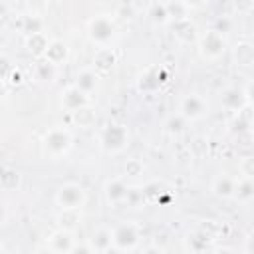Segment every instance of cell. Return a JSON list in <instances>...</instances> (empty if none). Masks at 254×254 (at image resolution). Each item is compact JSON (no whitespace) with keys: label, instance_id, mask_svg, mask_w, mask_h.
Wrapping results in <instances>:
<instances>
[{"label":"cell","instance_id":"cell-9","mask_svg":"<svg viewBox=\"0 0 254 254\" xmlns=\"http://www.w3.org/2000/svg\"><path fill=\"white\" fill-rule=\"evenodd\" d=\"M103 194L107 198V202L111 204H121L127 200V194H129V187L121 181V179H111L105 183L103 187Z\"/></svg>","mask_w":254,"mask_h":254},{"label":"cell","instance_id":"cell-23","mask_svg":"<svg viewBox=\"0 0 254 254\" xmlns=\"http://www.w3.org/2000/svg\"><path fill=\"white\" fill-rule=\"evenodd\" d=\"M125 171H127V175H131V177H137V175H141V171H143V165H141V163H137V161H131V163H127Z\"/></svg>","mask_w":254,"mask_h":254},{"label":"cell","instance_id":"cell-28","mask_svg":"<svg viewBox=\"0 0 254 254\" xmlns=\"http://www.w3.org/2000/svg\"><path fill=\"white\" fill-rule=\"evenodd\" d=\"M0 93H2V85H0Z\"/></svg>","mask_w":254,"mask_h":254},{"label":"cell","instance_id":"cell-7","mask_svg":"<svg viewBox=\"0 0 254 254\" xmlns=\"http://www.w3.org/2000/svg\"><path fill=\"white\" fill-rule=\"evenodd\" d=\"M87 34H89V38H91L95 44L107 46V44L113 40V36H115V22H113L109 16H105V14L95 16V18L89 22Z\"/></svg>","mask_w":254,"mask_h":254},{"label":"cell","instance_id":"cell-21","mask_svg":"<svg viewBox=\"0 0 254 254\" xmlns=\"http://www.w3.org/2000/svg\"><path fill=\"white\" fill-rule=\"evenodd\" d=\"M185 125H187V119H185V117H181L179 113H177V115H171V117L167 119V123H165L167 131H169V133H173V135L183 133V131H185Z\"/></svg>","mask_w":254,"mask_h":254},{"label":"cell","instance_id":"cell-24","mask_svg":"<svg viewBox=\"0 0 254 254\" xmlns=\"http://www.w3.org/2000/svg\"><path fill=\"white\" fill-rule=\"evenodd\" d=\"M183 2V6L189 10V8H192V10H198V8H202L208 0H181Z\"/></svg>","mask_w":254,"mask_h":254},{"label":"cell","instance_id":"cell-4","mask_svg":"<svg viewBox=\"0 0 254 254\" xmlns=\"http://www.w3.org/2000/svg\"><path fill=\"white\" fill-rule=\"evenodd\" d=\"M71 133L64 127H54L46 133L44 137V149L50 157H62L69 151L71 147Z\"/></svg>","mask_w":254,"mask_h":254},{"label":"cell","instance_id":"cell-15","mask_svg":"<svg viewBox=\"0 0 254 254\" xmlns=\"http://www.w3.org/2000/svg\"><path fill=\"white\" fill-rule=\"evenodd\" d=\"M44 58L46 62H50L52 65H60L62 62H65L67 58V46L62 42V40H52L44 52Z\"/></svg>","mask_w":254,"mask_h":254},{"label":"cell","instance_id":"cell-18","mask_svg":"<svg viewBox=\"0 0 254 254\" xmlns=\"http://www.w3.org/2000/svg\"><path fill=\"white\" fill-rule=\"evenodd\" d=\"M48 44H50V40H48L42 32L30 34V38H28V50H30L32 54H36V56H44Z\"/></svg>","mask_w":254,"mask_h":254},{"label":"cell","instance_id":"cell-17","mask_svg":"<svg viewBox=\"0 0 254 254\" xmlns=\"http://www.w3.org/2000/svg\"><path fill=\"white\" fill-rule=\"evenodd\" d=\"M113 64H115V54H113V50L107 48V46L99 48L97 54H95V58H93V67H95L97 71H109V69L113 67Z\"/></svg>","mask_w":254,"mask_h":254},{"label":"cell","instance_id":"cell-5","mask_svg":"<svg viewBox=\"0 0 254 254\" xmlns=\"http://www.w3.org/2000/svg\"><path fill=\"white\" fill-rule=\"evenodd\" d=\"M208 113V103L198 93H187L179 101V115L187 121H198Z\"/></svg>","mask_w":254,"mask_h":254},{"label":"cell","instance_id":"cell-19","mask_svg":"<svg viewBox=\"0 0 254 254\" xmlns=\"http://www.w3.org/2000/svg\"><path fill=\"white\" fill-rule=\"evenodd\" d=\"M252 60H254V50L248 42H240L236 46V64L238 65H244V67H250L252 65Z\"/></svg>","mask_w":254,"mask_h":254},{"label":"cell","instance_id":"cell-16","mask_svg":"<svg viewBox=\"0 0 254 254\" xmlns=\"http://www.w3.org/2000/svg\"><path fill=\"white\" fill-rule=\"evenodd\" d=\"M97 71L95 69H81L77 75H75V87L77 89H81L83 93H93L95 91V87H97Z\"/></svg>","mask_w":254,"mask_h":254},{"label":"cell","instance_id":"cell-14","mask_svg":"<svg viewBox=\"0 0 254 254\" xmlns=\"http://www.w3.org/2000/svg\"><path fill=\"white\" fill-rule=\"evenodd\" d=\"M232 198L238 200L240 204H248L254 198V185H252V179L248 175H244L242 179H236V187H234Z\"/></svg>","mask_w":254,"mask_h":254},{"label":"cell","instance_id":"cell-13","mask_svg":"<svg viewBox=\"0 0 254 254\" xmlns=\"http://www.w3.org/2000/svg\"><path fill=\"white\" fill-rule=\"evenodd\" d=\"M89 246H91V252H109L113 250V244H111V228H97L91 238H89Z\"/></svg>","mask_w":254,"mask_h":254},{"label":"cell","instance_id":"cell-1","mask_svg":"<svg viewBox=\"0 0 254 254\" xmlns=\"http://www.w3.org/2000/svg\"><path fill=\"white\" fill-rule=\"evenodd\" d=\"M141 234L135 222H121L111 228V244L117 252H131L139 246Z\"/></svg>","mask_w":254,"mask_h":254},{"label":"cell","instance_id":"cell-10","mask_svg":"<svg viewBox=\"0 0 254 254\" xmlns=\"http://www.w3.org/2000/svg\"><path fill=\"white\" fill-rule=\"evenodd\" d=\"M234 187H236V179L234 177H228V175H218L212 179V185H210V190L216 198H222V200H228L232 198L234 194Z\"/></svg>","mask_w":254,"mask_h":254},{"label":"cell","instance_id":"cell-6","mask_svg":"<svg viewBox=\"0 0 254 254\" xmlns=\"http://www.w3.org/2000/svg\"><path fill=\"white\" fill-rule=\"evenodd\" d=\"M198 50H200V56L206 58V60H218L224 50H226V40H224V34L216 32L214 28L204 32L198 40Z\"/></svg>","mask_w":254,"mask_h":254},{"label":"cell","instance_id":"cell-3","mask_svg":"<svg viewBox=\"0 0 254 254\" xmlns=\"http://www.w3.org/2000/svg\"><path fill=\"white\" fill-rule=\"evenodd\" d=\"M99 141H101V147L107 151V153H119L127 147L129 143V133H127V127L121 125V123H107L99 135Z\"/></svg>","mask_w":254,"mask_h":254},{"label":"cell","instance_id":"cell-12","mask_svg":"<svg viewBox=\"0 0 254 254\" xmlns=\"http://www.w3.org/2000/svg\"><path fill=\"white\" fill-rule=\"evenodd\" d=\"M246 101H248V89L242 91V89H238V87H228V89L222 93V105H224L226 109L240 111Z\"/></svg>","mask_w":254,"mask_h":254},{"label":"cell","instance_id":"cell-11","mask_svg":"<svg viewBox=\"0 0 254 254\" xmlns=\"http://www.w3.org/2000/svg\"><path fill=\"white\" fill-rule=\"evenodd\" d=\"M87 99L89 95L83 93L81 89H77L75 85H69L64 93H62V105L67 109V111H75L79 107H85L87 105Z\"/></svg>","mask_w":254,"mask_h":254},{"label":"cell","instance_id":"cell-8","mask_svg":"<svg viewBox=\"0 0 254 254\" xmlns=\"http://www.w3.org/2000/svg\"><path fill=\"white\" fill-rule=\"evenodd\" d=\"M73 244H75V238L71 236V230H67V228L56 230L46 240V248L52 252H60V254H69L73 250Z\"/></svg>","mask_w":254,"mask_h":254},{"label":"cell","instance_id":"cell-20","mask_svg":"<svg viewBox=\"0 0 254 254\" xmlns=\"http://www.w3.org/2000/svg\"><path fill=\"white\" fill-rule=\"evenodd\" d=\"M71 115H73V121L79 125V127H89L91 123H93V119H95V115H93V111L85 105V107H79V109H75V111H71Z\"/></svg>","mask_w":254,"mask_h":254},{"label":"cell","instance_id":"cell-25","mask_svg":"<svg viewBox=\"0 0 254 254\" xmlns=\"http://www.w3.org/2000/svg\"><path fill=\"white\" fill-rule=\"evenodd\" d=\"M8 71H10V62L4 56H0V81L8 75Z\"/></svg>","mask_w":254,"mask_h":254},{"label":"cell","instance_id":"cell-26","mask_svg":"<svg viewBox=\"0 0 254 254\" xmlns=\"http://www.w3.org/2000/svg\"><path fill=\"white\" fill-rule=\"evenodd\" d=\"M4 220H6V208H4V204L0 202V224H4Z\"/></svg>","mask_w":254,"mask_h":254},{"label":"cell","instance_id":"cell-2","mask_svg":"<svg viewBox=\"0 0 254 254\" xmlns=\"http://www.w3.org/2000/svg\"><path fill=\"white\" fill-rule=\"evenodd\" d=\"M85 200H87L85 189L77 183H65L56 190V204L62 210H81Z\"/></svg>","mask_w":254,"mask_h":254},{"label":"cell","instance_id":"cell-22","mask_svg":"<svg viewBox=\"0 0 254 254\" xmlns=\"http://www.w3.org/2000/svg\"><path fill=\"white\" fill-rule=\"evenodd\" d=\"M151 18H153L155 22H159V24L167 22V20H169V14H167V6H165V4H159V2H155V4L151 6Z\"/></svg>","mask_w":254,"mask_h":254},{"label":"cell","instance_id":"cell-27","mask_svg":"<svg viewBox=\"0 0 254 254\" xmlns=\"http://www.w3.org/2000/svg\"><path fill=\"white\" fill-rule=\"evenodd\" d=\"M46 0H30V4H34V6H42Z\"/></svg>","mask_w":254,"mask_h":254}]
</instances>
